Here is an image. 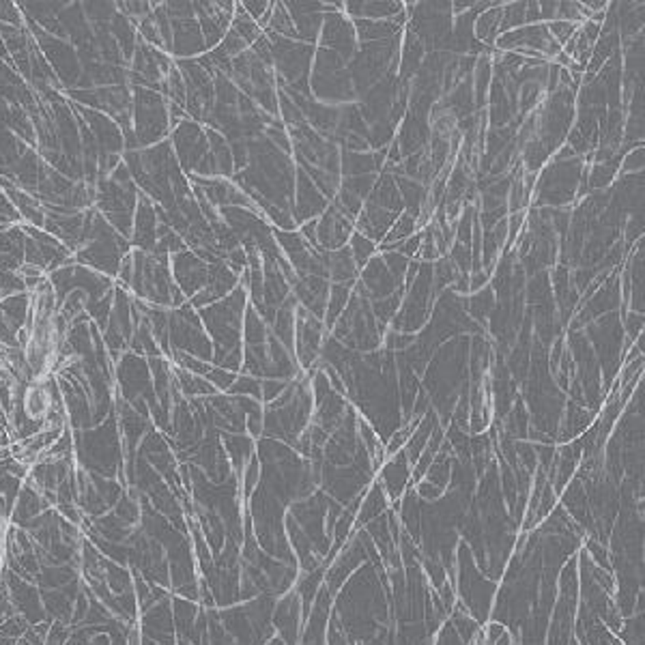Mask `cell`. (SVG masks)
I'll list each match as a JSON object with an SVG mask.
<instances>
[{"label": "cell", "instance_id": "8", "mask_svg": "<svg viewBox=\"0 0 645 645\" xmlns=\"http://www.w3.org/2000/svg\"><path fill=\"white\" fill-rule=\"evenodd\" d=\"M282 387H284L282 381H267V383H265V394H267V398H274L276 394H280Z\"/></svg>", "mask_w": 645, "mask_h": 645}, {"label": "cell", "instance_id": "9", "mask_svg": "<svg viewBox=\"0 0 645 645\" xmlns=\"http://www.w3.org/2000/svg\"><path fill=\"white\" fill-rule=\"evenodd\" d=\"M244 7H250L248 13H250L252 17H258V15L265 13V7H269V3H244Z\"/></svg>", "mask_w": 645, "mask_h": 645}, {"label": "cell", "instance_id": "2", "mask_svg": "<svg viewBox=\"0 0 645 645\" xmlns=\"http://www.w3.org/2000/svg\"><path fill=\"white\" fill-rule=\"evenodd\" d=\"M348 11L353 15H370V17H376V15H392V13H400V7L398 3H348L346 5Z\"/></svg>", "mask_w": 645, "mask_h": 645}, {"label": "cell", "instance_id": "7", "mask_svg": "<svg viewBox=\"0 0 645 645\" xmlns=\"http://www.w3.org/2000/svg\"><path fill=\"white\" fill-rule=\"evenodd\" d=\"M235 392H250V394L258 396V394H260V383H258L256 379H241V381L237 383Z\"/></svg>", "mask_w": 645, "mask_h": 645}, {"label": "cell", "instance_id": "4", "mask_svg": "<svg viewBox=\"0 0 645 645\" xmlns=\"http://www.w3.org/2000/svg\"><path fill=\"white\" fill-rule=\"evenodd\" d=\"M348 299V286H334L332 288V302H329V308H327V322L336 320V316L344 310V304Z\"/></svg>", "mask_w": 645, "mask_h": 645}, {"label": "cell", "instance_id": "1", "mask_svg": "<svg viewBox=\"0 0 645 645\" xmlns=\"http://www.w3.org/2000/svg\"><path fill=\"white\" fill-rule=\"evenodd\" d=\"M348 232H351V224L344 220V215L332 209L329 213H325V218L320 222L318 239L325 248H340L346 241Z\"/></svg>", "mask_w": 645, "mask_h": 645}, {"label": "cell", "instance_id": "5", "mask_svg": "<svg viewBox=\"0 0 645 645\" xmlns=\"http://www.w3.org/2000/svg\"><path fill=\"white\" fill-rule=\"evenodd\" d=\"M374 252V246H372V241L370 239H366L364 235H355L353 237V256H355V262L362 267L366 260H368V256Z\"/></svg>", "mask_w": 645, "mask_h": 645}, {"label": "cell", "instance_id": "3", "mask_svg": "<svg viewBox=\"0 0 645 645\" xmlns=\"http://www.w3.org/2000/svg\"><path fill=\"white\" fill-rule=\"evenodd\" d=\"M501 13H503V9H493V11H489V13H484V15L477 20V24H475L477 37H482V39L491 41V39H493V35L499 31Z\"/></svg>", "mask_w": 645, "mask_h": 645}, {"label": "cell", "instance_id": "6", "mask_svg": "<svg viewBox=\"0 0 645 645\" xmlns=\"http://www.w3.org/2000/svg\"><path fill=\"white\" fill-rule=\"evenodd\" d=\"M551 37H557L561 43H566L574 33H577V24H570V22H553L551 26H547Z\"/></svg>", "mask_w": 645, "mask_h": 645}]
</instances>
